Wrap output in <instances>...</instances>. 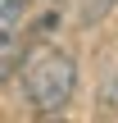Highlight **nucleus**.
<instances>
[{
  "label": "nucleus",
  "mask_w": 118,
  "mask_h": 123,
  "mask_svg": "<svg viewBox=\"0 0 118 123\" xmlns=\"http://www.w3.org/2000/svg\"><path fill=\"white\" fill-rule=\"evenodd\" d=\"M23 9H27V0H0V41H9V37L18 32Z\"/></svg>",
  "instance_id": "2"
},
{
  "label": "nucleus",
  "mask_w": 118,
  "mask_h": 123,
  "mask_svg": "<svg viewBox=\"0 0 118 123\" xmlns=\"http://www.w3.org/2000/svg\"><path fill=\"white\" fill-rule=\"evenodd\" d=\"M23 96L36 114H59L73 100L77 87V59L59 46H32L23 55Z\"/></svg>",
  "instance_id": "1"
}]
</instances>
